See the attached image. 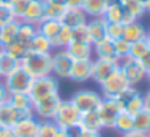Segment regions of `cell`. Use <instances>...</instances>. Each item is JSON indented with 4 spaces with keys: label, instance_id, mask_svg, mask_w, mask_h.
I'll list each match as a JSON object with an SVG mask.
<instances>
[{
    "label": "cell",
    "instance_id": "cell-1",
    "mask_svg": "<svg viewBox=\"0 0 150 137\" xmlns=\"http://www.w3.org/2000/svg\"><path fill=\"white\" fill-rule=\"evenodd\" d=\"M20 66L33 79L52 74V53H34L28 52L20 60Z\"/></svg>",
    "mask_w": 150,
    "mask_h": 137
},
{
    "label": "cell",
    "instance_id": "cell-2",
    "mask_svg": "<svg viewBox=\"0 0 150 137\" xmlns=\"http://www.w3.org/2000/svg\"><path fill=\"white\" fill-rule=\"evenodd\" d=\"M52 121L60 129H73V127L79 126L81 111L71 103V100H62V103H60V107Z\"/></svg>",
    "mask_w": 150,
    "mask_h": 137
},
{
    "label": "cell",
    "instance_id": "cell-3",
    "mask_svg": "<svg viewBox=\"0 0 150 137\" xmlns=\"http://www.w3.org/2000/svg\"><path fill=\"white\" fill-rule=\"evenodd\" d=\"M58 81L53 74L50 76H42V78H36L33 79V84H31V89H29V97L31 100L34 102H39L42 98H47L53 94H58Z\"/></svg>",
    "mask_w": 150,
    "mask_h": 137
},
{
    "label": "cell",
    "instance_id": "cell-4",
    "mask_svg": "<svg viewBox=\"0 0 150 137\" xmlns=\"http://www.w3.org/2000/svg\"><path fill=\"white\" fill-rule=\"evenodd\" d=\"M4 84L8 94H28L33 84V78L21 66H18L13 73L4 78Z\"/></svg>",
    "mask_w": 150,
    "mask_h": 137
},
{
    "label": "cell",
    "instance_id": "cell-5",
    "mask_svg": "<svg viewBox=\"0 0 150 137\" xmlns=\"http://www.w3.org/2000/svg\"><path fill=\"white\" fill-rule=\"evenodd\" d=\"M102 98L103 97L98 92L91 90V89H82V90L74 92L69 100L82 114V113H89V111H95L98 108V105L102 103Z\"/></svg>",
    "mask_w": 150,
    "mask_h": 137
},
{
    "label": "cell",
    "instance_id": "cell-6",
    "mask_svg": "<svg viewBox=\"0 0 150 137\" xmlns=\"http://www.w3.org/2000/svg\"><path fill=\"white\" fill-rule=\"evenodd\" d=\"M129 82L126 81V78L123 76V73L120 71V68L113 73L111 76H108L103 82L100 84L102 97L103 98H116L120 94H123L126 89H129Z\"/></svg>",
    "mask_w": 150,
    "mask_h": 137
},
{
    "label": "cell",
    "instance_id": "cell-7",
    "mask_svg": "<svg viewBox=\"0 0 150 137\" xmlns=\"http://www.w3.org/2000/svg\"><path fill=\"white\" fill-rule=\"evenodd\" d=\"M63 98L60 97V94H53L47 98H42L39 102L33 103V113L39 121H47V119H53L57 110H58L60 103Z\"/></svg>",
    "mask_w": 150,
    "mask_h": 137
},
{
    "label": "cell",
    "instance_id": "cell-8",
    "mask_svg": "<svg viewBox=\"0 0 150 137\" xmlns=\"http://www.w3.org/2000/svg\"><path fill=\"white\" fill-rule=\"evenodd\" d=\"M120 71L123 73V76L126 78V81L129 82L131 87H136L137 84H140V82L147 78V73H145V69L142 68L140 61L131 58V56L123 58L120 61Z\"/></svg>",
    "mask_w": 150,
    "mask_h": 137
},
{
    "label": "cell",
    "instance_id": "cell-9",
    "mask_svg": "<svg viewBox=\"0 0 150 137\" xmlns=\"http://www.w3.org/2000/svg\"><path fill=\"white\" fill-rule=\"evenodd\" d=\"M118 103L121 107V111H126L127 114L136 116L139 111L144 110V100H142V94L137 90L136 87H129L120 94L116 97Z\"/></svg>",
    "mask_w": 150,
    "mask_h": 137
},
{
    "label": "cell",
    "instance_id": "cell-10",
    "mask_svg": "<svg viewBox=\"0 0 150 137\" xmlns=\"http://www.w3.org/2000/svg\"><path fill=\"white\" fill-rule=\"evenodd\" d=\"M97 113L103 124V129H113L115 121L118 114L121 113V107L116 98H102V103L98 105Z\"/></svg>",
    "mask_w": 150,
    "mask_h": 137
},
{
    "label": "cell",
    "instance_id": "cell-11",
    "mask_svg": "<svg viewBox=\"0 0 150 137\" xmlns=\"http://www.w3.org/2000/svg\"><path fill=\"white\" fill-rule=\"evenodd\" d=\"M73 63H74V60L65 49L57 50L55 53H52V74L55 78L69 79Z\"/></svg>",
    "mask_w": 150,
    "mask_h": 137
},
{
    "label": "cell",
    "instance_id": "cell-12",
    "mask_svg": "<svg viewBox=\"0 0 150 137\" xmlns=\"http://www.w3.org/2000/svg\"><path fill=\"white\" fill-rule=\"evenodd\" d=\"M29 116H34L33 111L16 110L10 103L0 105V126H4V127H10L11 129L18 121L24 119V118H29Z\"/></svg>",
    "mask_w": 150,
    "mask_h": 137
},
{
    "label": "cell",
    "instance_id": "cell-13",
    "mask_svg": "<svg viewBox=\"0 0 150 137\" xmlns=\"http://www.w3.org/2000/svg\"><path fill=\"white\" fill-rule=\"evenodd\" d=\"M120 68V63L118 61H110V60H100L95 58L92 60V81H95L98 85L111 76L116 69Z\"/></svg>",
    "mask_w": 150,
    "mask_h": 137
},
{
    "label": "cell",
    "instance_id": "cell-14",
    "mask_svg": "<svg viewBox=\"0 0 150 137\" xmlns=\"http://www.w3.org/2000/svg\"><path fill=\"white\" fill-rule=\"evenodd\" d=\"M60 23L69 29H76L87 23V15L82 11V8H66L60 18Z\"/></svg>",
    "mask_w": 150,
    "mask_h": 137
},
{
    "label": "cell",
    "instance_id": "cell-15",
    "mask_svg": "<svg viewBox=\"0 0 150 137\" xmlns=\"http://www.w3.org/2000/svg\"><path fill=\"white\" fill-rule=\"evenodd\" d=\"M37 129H39V119L36 116H29L18 121L11 127V132L15 137H36Z\"/></svg>",
    "mask_w": 150,
    "mask_h": 137
},
{
    "label": "cell",
    "instance_id": "cell-16",
    "mask_svg": "<svg viewBox=\"0 0 150 137\" xmlns=\"http://www.w3.org/2000/svg\"><path fill=\"white\" fill-rule=\"evenodd\" d=\"M69 79L74 82H86L92 79V60H74Z\"/></svg>",
    "mask_w": 150,
    "mask_h": 137
},
{
    "label": "cell",
    "instance_id": "cell-17",
    "mask_svg": "<svg viewBox=\"0 0 150 137\" xmlns=\"http://www.w3.org/2000/svg\"><path fill=\"white\" fill-rule=\"evenodd\" d=\"M42 20H44V0H31L26 10H24L23 16H21V21L37 26Z\"/></svg>",
    "mask_w": 150,
    "mask_h": 137
},
{
    "label": "cell",
    "instance_id": "cell-18",
    "mask_svg": "<svg viewBox=\"0 0 150 137\" xmlns=\"http://www.w3.org/2000/svg\"><path fill=\"white\" fill-rule=\"evenodd\" d=\"M86 28H87V31H89L92 45L97 44V42H100V40H103V39H107V21H105L102 16L87 20Z\"/></svg>",
    "mask_w": 150,
    "mask_h": 137
},
{
    "label": "cell",
    "instance_id": "cell-19",
    "mask_svg": "<svg viewBox=\"0 0 150 137\" xmlns=\"http://www.w3.org/2000/svg\"><path fill=\"white\" fill-rule=\"evenodd\" d=\"M20 24H21V21L15 20V21H11V23H8L7 26L0 28V49L2 50H5L13 42H16Z\"/></svg>",
    "mask_w": 150,
    "mask_h": 137
},
{
    "label": "cell",
    "instance_id": "cell-20",
    "mask_svg": "<svg viewBox=\"0 0 150 137\" xmlns=\"http://www.w3.org/2000/svg\"><path fill=\"white\" fill-rule=\"evenodd\" d=\"M65 50L71 55L73 60H92V55H94L92 44L84 42H69Z\"/></svg>",
    "mask_w": 150,
    "mask_h": 137
},
{
    "label": "cell",
    "instance_id": "cell-21",
    "mask_svg": "<svg viewBox=\"0 0 150 137\" xmlns=\"http://www.w3.org/2000/svg\"><path fill=\"white\" fill-rule=\"evenodd\" d=\"M92 47H94V55H95V58L110 60V61H118V63H120V60H118L116 53H115L113 40L103 39V40H100V42L94 44Z\"/></svg>",
    "mask_w": 150,
    "mask_h": 137
},
{
    "label": "cell",
    "instance_id": "cell-22",
    "mask_svg": "<svg viewBox=\"0 0 150 137\" xmlns=\"http://www.w3.org/2000/svg\"><path fill=\"white\" fill-rule=\"evenodd\" d=\"M147 37V29L140 21H132V23L124 26V32H123V39H126L129 44L142 40Z\"/></svg>",
    "mask_w": 150,
    "mask_h": 137
},
{
    "label": "cell",
    "instance_id": "cell-23",
    "mask_svg": "<svg viewBox=\"0 0 150 137\" xmlns=\"http://www.w3.org/2000/svg\"><path fill=\"white\" fill-rule=\"evenodd\" d=\"M79 127L82 131H92V132H102L103 124L100 121L97 110L95 111H89V113H82L81 114V121H79Z\"/></svg>",
    "mask_w": 150,
    "mask_h": 137
},
{
    "label": "cell",
    "instance_id": "cell-24",
    "mask_svg": "<svg viewBox=\"0 0 150 137\" xmlns=\"http://www.w3.org/2000/svg\"><path fill=\"white\" fill-rule=\"evenodd\" d=\"M108 7V0H84L82 11L87 15V18H98L103 16L105 10Z\"/></svg>",
    "mask_w": 150,
    "mask_h": 137
},
{
    "label": "cell",
    "instance_id": "cell-25",
    "mask_svg": "<svg viewBox=\"0 0 150 137\" xmlns=\"http://www.w3.org/2000/svg\"><path fill=\"white\" fill-rule=\"evenodd\" d=\"M60 29H62V23L58 20H42L37 24V32L47 37L49 40H52L60 32Z\"/></svg>",
    "mask_w": 150,
    "mask_h": 137
},
{
    "label": "cell",
    "instance_id": "cell-26",
    "mask_svg": "<svg viewBox=\"0 0 150 137\" xmlns=\"http://www.w3.org/2000/svg\"><path fill=\"white\" fill-rule=\"evenodd\" d=\"M7 103H10L13 108L21 111H33V100H31L29 94H10Z\"/></svg>",
    "mask_w": 150,
    "mask_h": 137
},
{
    "label": "cell",
    "instance_id": "cell-27",
    "mask_svg": "<svg viewBox=\"0 0 150 137\" xmlns=\"http://www.w3.org/2000/svg\"><path fill=\"white\" fill-rule=\"evenodd\" d=\"M18 66H20V60L2 50V55H0V76H2V79L10 73H13Z\"/></svg>",
    "mask_w": 150,
    "mask_h": 137
},
{
    "label": "cell",
    "instance_id": "cell-28",
    "mask_svg": "<svg viewBox=\"0 0 150 137\" xmlns=\"http://www.w3.org/2000/svg\"><path fill=\"white\" fill-rule=\"evenodd\" d=\"M52 50H53L52 42L39 32L33 37V40L29 44V52H34V53H52Z\"/></svg>",
    "mask_w": 150,
    "mask_h": 137
},
{
    "label": "cell",
    "instance_id": "cell-29",
    "mask_svg": "<svg viewBox=\"0 0 150 137\" xmlns=\"http://www.w3.org/2000/svg\"><path fill=\"white\" fill-rule=\"evenodd\" d=\"M71 40H73V29H69V28H66V26H62L60 32L57 34L50 42H52L53 50H62V49H66Z\"/></svg>",
    "mask_w": 150,
    "mask_h": 137
},
{
    "label": "cell",
    "instance_id": "cell-30",
    "mask_svg": "<svg viewBox=\"0 0 150 137\" xmlns=\"http://www.w3.org/2000/svg\"><path fill=\"white\" fill-rule=\"evenodd\" d=\"M113 129L118 131L120 134H126V132L134 131V116L132 114H127L126 111H121L118 114L116 121H115Z\"/></svg>",
    "mask_w": 150,
    "mask_h": 137
},
{
    "label": "cell",
    "instance_id": "cell-31",
    "mask_svg": "<svg viewBox=\"0 0 150 137\" xmlns=\"http://www.w3.org/2000/svg\"><path fill=\"white\" fill-rule=\"evenodd\" d=\"M121 5H123V10L126 11L127 15H131L136 21H139L140 18L147 13V8L140 4L139 0H124Z\"/></svg>",
    "mask_w": 150,
    "mask_h": 137
},
{
    "label": "cell",
    "instance_id": "cell-32",
    "mask_svg": "<svg viewBox=\"0 0 150 137\" xmlns=\"http://www.w3.org/2000/svg\"><path fill=\"white\" fill-rule=\"evenodd\" d=\"M123 15H124L123 5H120V4H108V7H107V10H105V13H103L102 18H103L108 24H113V23H120L121 24Z\"/></svg>",
    "mask_w": 150,
    "mask_h": 137
},
{
    "label": "cell",
    "instance_id": "cell-33",
    "mask_svg": "<svg viewBox=\"0 0 150 137\" xmlns=\"http://www.w3.org/2000/svg\"><path fill=\"white\" fill-rule=\"evenodd\" d=\"M37 34V26H34V24H29V23H23L21 21L20 24V29H18V39L20 42H23L24 45L29 47L31 40H33V37Z\"/></svg>",
    "mask_w": 150,
    "mask_h": 137
},
{
    "label": "cell",
    "instance_id": "cell-34",
    "mask_svg": "<svg viewBox=\"0 0 150 137\" xmlns=\"http://www.w3.org/2000/svg\"><path fill=\"white\" fill-rule=\"evenodd\" d=\"M134 131L150 134V111L142 110L134 116Z\"/></svg>",
    "mask_w": 150,
    "mask_h": 137
},
{
    "label": "cell",
    "instance_id": "cell-35",
    "mask_svg": "<svg viewBox=\"0 0 150 137\" xmlns=\"http://www.w3.org/2000/svg\"><path fill=\"white\" fill-rule=\"evenodd\" d=\"M66 10L65 5H57V4H50L44 0V20H58L62 18L63 11Z\"/></svg>",
    "mask_w": 150,
    "mask_h": 137
},
{
    "label": "cell",
    "instance_id": "cell-36",
    "mask_svg": "<svg viewBox=\"0 0 150 137\" xmlns=\"http://www.w3.org/2000/svg\"><path fill=\"white\" fill-rule=\"evenodd\" d=\"M150 52V45L145 39L142 40H137V42L131 44V49H129V56L134 60H142L147 53Z\"/></svg>",
    "mask_w": 150,
    "mask_h": 137
},
{
    "label": "cell",
    "instance_id": "cell-37",
    "mask_svg": "<svg viewBox=\"0 0 150 137\" xmlns=\"http://www.w3.org/2000/svg\"><path fill=\"white\" fill-rule=\"evenodd\" d=\"M60 127L53 123L52 119L47 121H39V129H37L36 137H57Z\"/></svg>",
    "mask_w": 150,
    "mask_h": 137
},
{
    "label": "cell",
    "instance_id": "cell-38",
    "mask_svg": "<svg viewBox=\"0 0 150 137\" xmlns=\"http://www.w3.org/2000/svg\"><path fill=\"white\" fill-rule=\"evenodd\" d=\"M4 52H7V53H10L11 56H15V58L21 60L28 52H29V47L24 45V44H23V42H20V40H16V42H13L11 45H8L7 49L4 50Z\"/></svg>",
    "mask_w": 150,
    "mask_h": 137
},
{
    "label": "cell",
    "instance_id": "cell-39",
    "mask_svg": "<svg viewBox=\"0 0 150 137\" xmlns=\"http://www.w3.org/2000/svg\"><path fill=\"white\" fill-rule=\"evenodd\" d=\"M113 47H115V53H116L118 60H123V58H127L129 56V49H131V44L127 42L126 39H118V40H113Z\"/></svg>",
    "mask_w": 150,
    "mask_h": 137
},
{
    "label": "cell",
    "instance_id": "cell-40",
    "mask_svg": "<svg viewBox=\"0 0 150 137\" xmlns=\"http://www.w3.org/2000/svg\"><path fill=\"white\" fill-rule=\"evenodd\" d=\"M31 0H11L10 5L8 7L11 8V11H13L15 18H16L18 21H21V16H23L24 10H26L28 4H29Z\"/></svg>",
    "mask_w": 150,
    "mask_h": 137
},
{
    "label": "cell",
    "instance_id": "cell-41",
    "mask_svg": "<svg viewBox=\"0 0 150 137\" xmlns=\"http://www.w3.org/2000/svg\"><path fill=\"white\" fill-rule=\"evenodd\" d=\"M124 32V26L120 23H113V24H108L107 23V39L110 40H118L123 37Z\"/></svg>",
    "mask_w": 150,
    "mask_h": 137
},
{
    "label": "cell",
    "instance_id": "cell-42",
    "mask_svg": "<svg viewBox=\"0 0 150 137\" xmlns=\"http://www.w3.org/2000/svg\"><path fill=\"white\" fill-rule=\"evenodd\" d=\"M71 42H84V44H92L91 42V36H89V31L87 28L84 26H79L76 29H73V40Z\"/></svg>",
    "mask_w": 150,
    "mask_h": 137
},
{
    "label": "cell",
    "instance_id": "cell-43",
    "mask_svg": "<svg viewBox=\"0 0 150 137\" xmlns=\"http://www.w3.org/2000/svg\"><path fill=\"white\" fill-rule=\"evenodd\" d=\"M16 18H15L13 11H11V8L8 7V5H0V28L7 26L8 23H11V21H15Z\"/></svg>",
    "mask_w": 150,
    "mask_h": 137
},
{
    "label": "cell",
    "instance_id": "cell-44",
    "mask_svg": "<svg viewBox=\"0 0 150 137\" xmlns=\"http://www.w3.org/2000/svg\"><path fill=\"white\" fill-rule=\"evenodd\" d=\"M73 132V137H102L100 132H92V131H82L81 127H73L69 129Z\"/></svg>",
    "mask_w": 150,
    "mask_h": 137
},
{
    "label": "cell",
    "instance_id": "cell-45",
    "mask_svg": "<svg viewBox=\"0 0 150 137\" xmlns=\"http://www.w3.org/2000/svg\"><path fill=\"white\" fill-rule=\"evenodd\" d=\"M8 90H7V87H5V84H4V81L0 79V105H4V103H7L8 102Z\"/></svg>",
    "mask_w": 150,
    "mask_h": 137
},
{
    "label": "cell",
    "instance_id": "cell-46",
    "mask_svg": "<svg viewBox=\"0 0 150 137\" xmlns=\"http://www.w3.org/2000/svg\"><path fill=\"white\" fill-rule=\"evenodd\" d=\"M82 4L84 0H66L65 2L66 8H82Z\"/></svg>",
    "mask_w": 150,
    "mask_h": 137
},
{
    "label": "cell",
    "instance_id": "cell-47",
    "mask_svg": "<svg viewBox=\"0 0 150 137\" xmlns=\"http://www.w3.org/2000/svg\"><path fill=\"white\" fill-rule=\"evenodd\" d=\"M139 61H140V65H142V68L145 69V73H149L150 71V52L147 53L142 60H139Z\"/></svg>",
    "mask_w": 150,
    "mask_h": 137
},
{
    "label": "cell",
    "instance_id": "cell-48",
    "mask_svg": "<svg viewBox=\"0 0 150 137\" xmlns=\"http://www.w3.org/2000/svg\"><path fill=\"white\" fill-rule=\"evenodd\" d=\"M121 137H149V134H144V132H139V131H131V132H126V134H121Z\"/></svg>",
    "mask_w": 150,
    "mask_h": 137
},
{
    "label": "cell",
    "instance_id": "cell-49",
    "mask_svg": "<svg viewBox=\"0 0 150 137\" xmlns=\"http://www.w3.org/2000/svg\"><path fill=\"white\" fill-rule=\"evenodd\" d=\"M142 100H144V110L150 111V90L142 95Z\"/></svg>",
    "mask_w": 150,
    "mask_h": 137
},
{
    "label": "cell",
    "instance_id": "cell-50",
    "mask_svg": "<svg viewBox=\"0 0 150 137\" xmlns=\"http://www.w3.org/2000/svg\"><path fill=\"white\" fill-rule=\"evenodd\" d=\"M0 137H13V132H11L10 127L0 126Z\"/></svg>",
    "mask_w": 150,
    "mask_h": 137
},
{
    "label": "cell",
    "instance_id": "cell-51",
    "mask_svg": "<svg viewBox=\"0 0 150 137\" xmlns=\"http://www.w3.org/2000/svg\"><path fill=\"white\" fill-rule=\"evenodd\" d=\"M57 137H73V132L69 129H58Z\"/></svg>",
    "mask_w": 150,
    "mask_h": 137
},
{
    "label": "cell",
    "instance_id": "cell-52",
    "mask_svg": "<svg viewBox=\"0 0 150 137\" xmlns=\"http://www.w3.org/2000/svg\"><path fill=\"white\" fill-rule=\"evenodd\" d=\"M45 2H50V4H57V5H65L66 0H45ZM66 7V5H65Z\"/></svg>",
    "mask_w": 150,
    "mask_h": 137
},
{
    "label": "cell",
    "instance_id": "cell-53",
    "mask_svg": "<svg viewBox=\"0 0 150 137\" xmlns=\"http://www.w3.org/2000/svg\"><path fill=\"white\" fill-rule=\"evenodd\" d=\"M139 2H140V4H142L145 8H149V5H150V0H139Z\"/></svg>",
    "mask_w": 150,
    "mask_h": 137
},
{
    "label": "cell",
    "instance_id": "cell-54",
    "mask_svg": "<svg viewBox=\"0 0 150 137\" xmlns=\"http://www.w3.org/2000/svg\"><path fill=\"white\" fill-rule=\"evenodd\" d=\"M123 2H124V0H108V4H123Z\"/></svg>",
    "mask_w": 150,
    "mask_h": 137
},
{
    "label": "cell",
    "instance_id": "cell-55",
    "mask_svg": "<svg viewBox=\"0 0 150 137\" xmlns=\"http://www.w3.org/2000/svg\"><path fill=\"white\" fill-rule=\"evenodd\" d=\"M145 40H147V42H149V45H150V29L147 31V37H145Z\"/></svg>",
    "mask_w": 150,
    "mask_h": 137
},
{
    "label": "cell",
    "instance_id": "cell-56",
    "mask_svg": "<svg viewBox=\"0 0 150 137\" xmlns=\"http://www.w3.org/2000/svg\"><path fill=\"white\" fill-rule=\"evenodd\" d=\"M10 2H11V0H2V4H4V5H10Z\"/></svg>",
    "mask_w": 150,
    "mask_h": 137
},
{
    "label": "cell",
    "instance_id": "cell-57",
    "mask_svg": "<svg viewBox=\"0 0 150 137\" xmlns=\"http://www.w3.org/2000/svg\"><path fill=\"white\" fill-rule=\"evenodd\" d=\"M147 79H149V81H150V71L147 73Z\"/></svg>",
    "mask_w": 150,
    "mask_h": 137
},
{
    "label": "cell",
    "instance_id": "cell-58",
    "mask_svg": "<svg viewBox=\"0 0 150 137\" xmlns=\"http://www.w3.org/2000/svg\"><path fill=\"white\" fill-rule=\"evenodd\" d=\"M147 13H150V5H149V8H147Z\"/></svg>",
    "mask_w": 150,
    "mask_h": 137
},
{
    "label": "cell",
    "instance_id": "cell-59",
    "mask_svg": "<svg viewBox=\"0 0 150 137\" xmlns=\"http://www.w3.org/2000/svg\"><path fill=\"white\" fill-rule=\"evenodd\" d=\"M0 55H2V49H0ZM0 79H2V76H0Z\"/></svg>",
    "mask_w": 150,
    "mask_h": 137
},
{
    "label": "cell",
    "instance_id": "cell-60",
    "mask_svg": "<svg viewBox=\"0 0 150 137\" xmlns=\"http://www.w3.org/2000/svg\"><path fill=\"white\" fill-rule=\"evenodd\" d=\"M0 5H2V0H0Z\"/></svg>",
    "mask_w": 150,
    "mask_h": 137
},
{
    "label": "cell",
    "instance_id": "cell-61",
    "mask_svg": "<svg viewBox=\"0 0 150 137\" xmlns=\"http://www.w3.org/2000/svg\"><path fill=\"white\" fill-rule=\"evenodd\" d=\"M149 137H150V134H149Z\"/></svg>",
    "mask_w": 150,
    "mask_h": 137
},
{
    "label": "cell",
    "instance_id": "cell-62",
    "mask_svg": "<svg viewBox=\"0 0 150 137\" xmlns=\"http://www.w3.org/2000/svg\"><path fill=\"white\" fill-rule=\"evenodd\" d=\"M13 137H15V136H13Z\"/></svg>",
    "mask_w": 150,
    "mask_h": 137
}]
</instances>
